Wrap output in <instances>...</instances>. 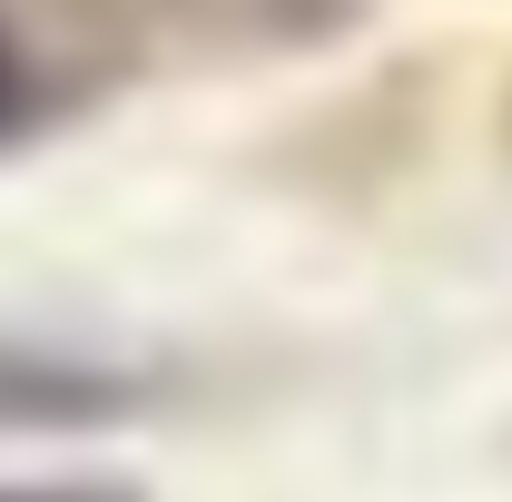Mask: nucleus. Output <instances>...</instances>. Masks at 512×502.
Segmentation results:
<instances>
[{
	"label": "nucleus",
	"instance_id": "obj_2",
	"mask_svg": "<svg viewBox=\"0 0 512 502\" xmlns=\"http://www.w3.org/2000/svg\"><path fill=\"white\" fill-rule=\"evenodd\" d=\"M20 119V50H10V40H0V128Z\"/></svg>",
	"mask_w": 512,
	"mask_h": 502
},
{
	"label": "nucleus",
	"instance_id": "obj_1",
	"mask_svg": "<svg viewBox=\"0 0 512 502\" xmlns=\"http://www.w3.org/2000/svg\"><path fill=\"white\" fill-rule=\"evenodd\" d=\"M0 502H119V493H99V483H50V473H30V483H0Z\"/></svg>",
	"mask_w": 512,
	"mask_h": 502
}]
</instances>
